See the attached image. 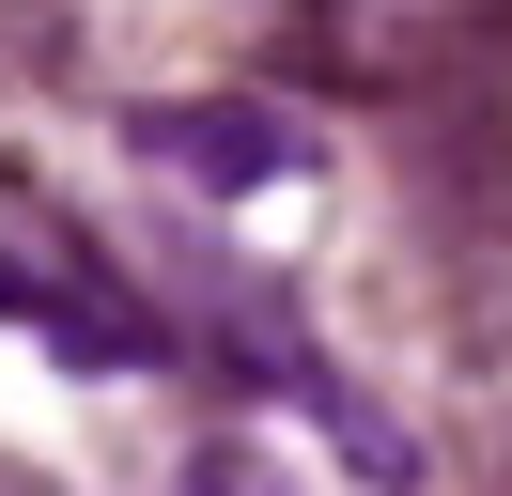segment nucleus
<instances>
[{
    "mask_svg": "<svg viewBox=\"0 0 512 496\" xmlns=\"http://www.w3.org/2000/svg\"><path fill=\"white\" fill-rule=\"evenodd\" d=\"M140 155L187 171V186H280L311 140H295L280 109H140Z\"/></svg>",
    "mask_w": 512,
    "mask_h": 496,
    "instance_id": "f257e3e1",
    "label": "nucleus"
},
{
    "mask_svg": "<svg viewBox=\"0 0 512 496\" xmlns=\"http://www.w3.org/2000/svg\"><path fill=\"white\" fill-rule=\"evenodd\" d=\"M280 78H342V93H373V78H388L373 0H295V16H280Z\"/></svg>",
    "mask_w": 512,
    "mask_h": 496,
    "instance_id": "f03ea898",
    "label": "nucleus"
},
{
    "mask_svg": "<svg viewBox=\"0 0 512 496\" xmlns=\"http://www.w3.org/2000/svg\"><path fill=\"white\" fill-rule=\"evenodd\" d=\"M78 264H94V248H78V233H47V217L0 186V310H32V326H47V295H63Z\"/></svg>",
    "mask_w": 512,
    "mask_h": 496,
    "instance_id": "7ed1b4c3",
    "label": "nucleus"
},
{
    "mask_svg": "<svg viewBox=\"0 0 512 496\" xmlns=\"http://www.w3.org/2000/svg\"><path fill=\"white\" fill-rule=\"evenodd\" d=\"M171 496H295V481H280L264 450H187V481H171Z\"/></svg>",
    "mask_w": 512,
    "mask_h": 496,
    "instance_id": "20e7f679",
    "label": "nucleus"
}]
</instances>
